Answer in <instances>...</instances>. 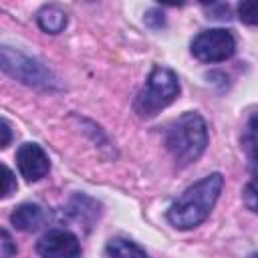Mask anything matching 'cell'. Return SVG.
Wrapping results in <instances>:
<instances>
[{
	"label": "cell",
	"mask_w": 258,
	"mask_h": 258,
	"mask_svg": "<svg viewBox=\"0 0 258 258\" xmlns=\"http://www.w3.org/2000/svg\"><path fill=\"white\" fill-rule=\"evenodd\" d=\"M238 18L248 26H258V0H244L238 4Z\"/></svg>",
	"instance_id": "obj_12"
},
{
	"label": "cell",
	"mask_w": 258,
	"mask_h": 258,
	"mask_svg": "<svg viewBox=\"0 0 258 258\" xmlns=\"http://www.w3.org/2000/svg\"><path fill=\"white\" fill-rule=\"evenodd\" d=\"M2 71L18 79L20 83L34 85V87H50L54 83L50 73L40 62H36L34 58L18 50H12L10 46H2Z\"/></svg>",
	"instance_id": "obj_4"
},
{
	"label": "cell",
	"mask_w": 258,
	"mask_h": 258,
	"mask_svg": "<svg viewBox=\"0 0 258 258\" xmlns=\"http://www.w3.org/2000/svg\"><path fill=\"white\" fill-rule=\"evenodd\" d=\"M248 153V165H250V173L254 179H258V149L246 151Z\"/></svg>",
	"instance_id": "obj_16"
},
{
	"label": "cell",
	"mask_w": 258,
	"mask_h": 258,
	"mask_svg": "<svg viewBox=\"0 0 258 258\" xmlns=\"http://www.w3.org/2000/svg\"><path fill=\"white\" fill-rule=\"evenodd\" d=\"M107 256L109 258H147L145 250L139 248L135 242L125 238H113L107 242Z\"/></svg>",
	"instance_id": "obj_10"
},
{
	"label": "cell",
	"mask_w": 258,
	"mask_h": 258,
	"mask_svg": "<svg viewBox=\"0 0 258 258\" xmlns=\"http://www.w3.org/2000/svg\"><path fill=\"white\" fill-rule=\"evenodd\" d=\"M0 258H12L14 254H16V246H14V242H12V238H10V234H8V230H2V234H0Z\"/></svg>",
	"instance_id": "obj_14"
},
{
	"label": "cell",
	"mask_w": 258,
	"mask_h": 258,
	"mask_svg": "<svg viewBox=\"0 0 258 258\" xmlns=\"http://www.w3.org/2000/svg\"><path fill=\"white\" fill-rule=\"evenodd\" d=\"M44 220H46V212L38 204H22V206H18L10 214L12 226L16 230H22V232H34V230H38L44 224Z\"/></svg>",
	"instance_id": "obj_8"
},
{
	"label": "cell",
	"mask_w": 258,
	"mask_h": 258,
	"mask_svg": "<svg viewBox=\"0 0 258 258\" xmlns=\"http://www.w3.org/2000/svg\"><path fill=\"white\" fill-rule=\"evenodd\" d=\"M208 145V127L202 115L189 111L173 121L165 133V147L177 165L194 163Z\"/></svg>",
	"instance_id": "obj_2"
},
{
	"label": "cell",
	"mask_w": 258,
	"mask_h": 258,
	"mask_svg": "<svg viewBox=\"0 0 258 258\" xmlns=\"http://www.w3.org/2000/svg\"><path fill=\"white\" fill-rule=\"evenodd\" d=\"M36 252L42 258H81V244L73 232L52 228L38 238Z\"/></svg>",
	"instance_id": "obj_6"
},
{
	"label": "cell",
	"mask_w": 258,
	"mask_h": 258,
	"mask_svg": "<svg viewBox=\"0 0 258 258\" xmlns=\"http://www.w3.org/2000/svg\"><path fill=\"white\" fill-rule=\"evenodd\" d=\"M38 26L48 34H58L67 26V12L56 4H46L36 14Z\"/></svg>",
	"instance_id": "obj_9"
},
{
	"label": "cell",
	"mask_w": 258,
	"mask_h": 258,
	"mask_svg": "<svg viewBox=\"0 0 258 258\" xmlns=\"http://www.w3.org/2000/svg\"><path fill=\"white\" fill-rule=\"evenodd\" d=\"M242 145H244L246 151L258 149V111L252 113L248 123H246V129H244V135H242Z\"/></svg>",
	"instance_id": "obj_11"
},
{
	"label": "cell",
	"mask_w": 258,
	"mask_h": 258,
	"mask_svg": "<svg viewBox=\"0 0 258 258\" xmlns=\"http://www.w3.org/2000/svg\"><path fill=\"white\" fill-rule=\"evenodd\" d=\"M224 187L222 173H210L189 185L167 210V220L177 230H191L208 220L220 191Z\"/></svg>",
	"instance_id": "obj_1"
},
{
	"label": "cell",
	"mask_w": 258,
	"mask_h": 258,
	"mask_svg": "<svg viewBox=\"0 0 258 258\" xmlns=\"http://www.w3.org/2000/svg\"><path fill=\"white\" fill-rule=\"evenodd\" d=\"M242 198H244L246 208L252 210L254 214H258V179H252L250 183H246Z\"/></svg>",
	"instance_id": "obj_13"
},
{
	"label": "cell",
	"mask_w": 258,
	"mask_h": 258,
	"mask_svg": "<svg viewBox=\"0 0 258 258\" xmlns=\"http://www.w3.org/2000/svg\"><path fill=\"white\" fill-rule=\"evenodd\" d=\"M177 95H179L177 75L171 69L155 67L149 73L147 83L135 101V109L143 117H153L155 113L165 109L169 103H173Z\"/></svg>",
	"instance_id": "obj_3"
},
{
	"label": "cell",
	"mask_w": 258,
	"mask_h": 258,
	"mask_svg": "<svg viewBox=\"0 0 258 258\" xmlns=\"http://www.w3.org/2000/svg\"><path fill=\"white\" fill-rule=\"evenodd\" d=\"M0 131H2V141H0V147H8L10 145V125H8V121L6 119H2V123H0Z\"/></svg>",
	"instance_id": "obj_17"
},
{
	"label": "cell",
	"mask_w": 258,
	"mask_h": 258,
	"mask_svg": "<svg viewBox=\"0 0 258 258\" xmlns=\"http://www.w3.org/2000/svg\"><path fill=\"white\" fill-rule=\"evenodd\" d=\"M16 163L26 181H38L50 169L48 155L38 143H22L16 151Z\"/></svg>",
	"instance_id": "obj_7"
},
{
	"label": "cell",
	"mask_w": 258,
	"mask_h": 258,
	"mask_svg": "<svg viewBox=\"0 0 258 258\" xmlns=\"http://www.w3.org/2000/svg\"><path fill=\"white\" fill-rule=\"evenodd\" d=\"M2 173H4V185H2V198H8L14 189H16V177H14V173L6 167V165H2Z\"/></svg>",
	"instance_id": "obj_15"
},
{
	"label": "cell",
	"mask_w": 258,
	"mask_h": 258,
	"mask_svg": "<svg viewBox=\"0 0 258 258\" xmlns=\"http://www.w3.org/2000/svg\"><path fill=\"white\" fill-rule=\"evenodd\" d=\"M236 40L224 28H210L191 40V54L202 62H220L234 54Z\"/></svg>",
	"instance_id": "obj_5"
}]
</instances>
